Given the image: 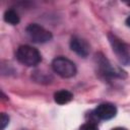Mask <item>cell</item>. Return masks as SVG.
<instances>
[{
  "instance_id": "3",
  "label": "cell",
  "mask_w": 130,
  "mask_h": 130,
  "mask_svg": "<svg viewBox=\"0 0 130 130\" xmlns=\"http://www.w3.org/2000/svg\"><path fill=\"white\" fill-rule=\"evenodd\" d=\"M110 44L112 46L113 52L116 54L117 58L123 65H130V52L128 50V47L116 36L109 34L108 36Z\"/></svg>"
},
{
  "instance_id": "10",
  "label": "cell",
  "mask_w": 130,
  "mask_h": 130,
  "mask_svg": "<svg viewBox=\"0 0 130 130\" xmlns=\"http://www.w3.org/2000/svg\"><path fill=\"white\" fill-rule=\"evenodd\" d=\"M8 123H9V117L6 114L2 113L1 117H0V128H1V130H4V128L8 125Z\"/></svg>"
},
{
  "instance_id": "8",
  "label": "cell",
  "mask_w": 130,
  "mask_h": 130,
  "mask_svg": "<svg viewBox=\"0 0 130 130\" xmlns=\"http://www.w3.org/2000/svg\"><path fill=\"white\" fill-rule=\"evenodd\" d=\"M72 98H73V94L70 91L65 90V89L59 90V91L55 92V94H54V100L59 105H65V104L69 103L72 100Z\"/></svg>"
},
{
  "instance_id": "1",
  "label": "cell",
  "mask_w": 130,
  "mask_h": 130,
  "mask_svg": "<svg viewBox=\"0 0 130 130\" xmlns=\"http://www.w3.org/2000/svg\"><path fill=\"white\" fill-rule=\"evenodd\" d=\"M16 58L21 64L26 66H36L42 60L40 52L37 49L27 45L20 46L17 49Z\"/></svg>"
},
{
  "instance_id": "14",
  "label": "cell",
  "mask_w": 130,
  "mask_h": 130,
  "mask_svg": "<svg viewBox=\"0 0 130 130\" xmlns=\"http://www.w3.org/2000/svg\"><path fill=\"white\" fill-rule=\"evenodd\" d=\"M127 4H128V5H129V6H130V2H127Z\"/></svg>"
},
{
  "instance_id": "7",
  "label": "cell",
  "mask_w": 130,
  "mask_h": 130,
  "mask_svg": "<svg viewBox=\"0 0 130 130\" xmlns=\"http://www.w3.org/2000/svg\"><path fill=\"white\" fill-rule=\"evenodd\" d=\"M70 48L72 51H74L77 55L81 57H86L89 54V45L86 43V41L74 37L70 41Z\"/></svg>"
},
{
  "instance_id": "2",
  "label": "cell",
  "mask_w": 130,
  "mask_h": 130,
  "mask_svg": "<svg viewBox=\"0 0 130 130\" xmlns=\"http://www.w3.org/2000/svg\"><path fill=\"white\" fill-rule=\"evenodd\" d=\"M53 70L64 78H70L76 74L75 64L65 57H57L52 62Z\"/></svg>"
},
{
  "instance_id": "5",
  "label": "cell",
  "mask_w": 130,
  "mask_h": 130,
  "mask_svg": "<svg viewBox=\"0 0 130 130\" xmlns=\"http://www.w3.org/2000/svg\"><path fill=\"white\" fill-rule=\"evenodd\" d=\"M95 59H96L98 66H99V68L103 74H105L107 76H112V77H122L123 76L124 72L121 71L119 68L113 67L111 65V63L103 55H101V54L96 55Z\"/></svg>"
},
{
  "instance_id": "4",
  "label": "cell",
  "mask_w": 130,
  "mask_h": 130,
  "mask_svg": "<svg viewBox=\"0 0 130 130\" xmlns=\"http://www.w3.org/2000/svg\"><path fill=\"white\" fill-rule=\"evenodd\" d=\"M27 37L35 43H47L52 39V34L37 23H30L26 27Z\"/></svg>"
},
{
  "instance_id": "6",
  "label": "cell",
  "mask_w": 130,
  "mask_h": 130,
  "mask_svg": "<svg viewBox=\"0 0 130 130\" xmlns=\"http://www.w3.org/2000/svg\"><path fill=\"white\" fill-rule=\"evenodd\" d=\"M117 114V108L110 103H104L98 106L94 111V115L101 120H110Z\"/></svg>"
},
{
  "instance_id": "13",
  "label": "cell",
  "mask_w": 130,
  "mask_h": 130,
  "mask_svg": "<svg viewBox=\"0 0 130 130\" xmlns=\"http://www.w3.org/2000/svg\"><path fill=\"white\" fill-rule=\"evenodd\" d=\"M112 130H127V129H125V128H123V127H116V128H114V129H112Z\"/></svg>"
},
{
  "instance_id": "9",
  "label": "cell",
  "mask_w": 130,
  "mask_h": 130,
  "mask_svg": "<svg viewBox=\"0 0 130 130\" xmlns=\"http://www.w3.org/2000/svg\"><path fill=\"white\" fill-rule=\"evenodd\" d=\"M4 20L10 24H17L19 22V16L14 10L9 9L4 13Z\"/></svg>"
},
{
  "instance_id": "12",
  "label": "cell",
  "mask_w": 130,
  "mask_h": 130,
  "mask_svg": "<svg viewBox=\"0 0 130 130\" xmlns=\"http://www.w3.org/2000/svg\"><path fill=\"white\" fill-rule=\"evenodd\" d=\"M126 24H127V26H129V27H130V15L126 18Z\"/></svg>"
},
{
  "instance_id": "11",
  "label": "cell",
  "mask_w": 130,
  "mask_h": 130,
  "mask_svg": "<svg viewBox=\"0 0 130 130\" xmlns=\"http://www.w3.org/2000/svg\"><path fill=\"white\" fill-rule=\"evenodd\" d=\"M79 130H99V128H98V126H96L95 124H93V123H91V122H88V123L83 124V125L80 127Z\"/></svg>"
}]
</instances>
